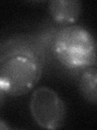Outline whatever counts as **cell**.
<instances>
[{"label": "cell", "instance_id": "1", "mask_svg": "<svg viewBox=\"0 0 97 130\" xmlns=\"http://www.w3.org/2000/svg\"><path fill=\"white\" fill-rule=\"evenodd\" d=\"M41 53L27 42H15L0 53V87L7 95L26 94L38 83L43 72Z\"/></svg>", "mask_w": 97, "mask_h": 130}, {"label": "cell", "instance_id": "2", "mask_svg": "<svg viewBox=\"0 0 97 130\" xmlns=\"http://www.w3.org/2000/svg\"><path fill=\"white\" fill-rule=\"evenodd\" d=\"M53 51L59 62L69 69H86L96 64L94 37L79 25H66L56 32Z\"/></svg>", "mask_w": 97, "mask_h": 130}, {"label": "cell", "instance_id": "3", "mask_svg": "<svg viewBox=\"0 0 97 130\" xmlns=\"http://www.w3.org/2000/svg\"><path fill=\"white\" fill-rule=\"evenodd\" d=\"M29 107L33 120L43 128H60L66 120V104L54 89L48 87H39L32 93Z\"/></svg>", "mask_w": 97, "mask_h": 130}, {"label": "cell", "instance_id": "4", "mask_svg": "<svg viewBox=\"0 0 97 130\" xmlns=\"http://www.w3.org/2000/svg\"><path fill=\"white\" fill-rule=\"evenodd\" d=\"M82 11V3L78 0H55L48 3V11L54 20L62 25L75 23Z\"/></svg>", "mask_w": 97, "mask_h": 130}, {"label": "cell", "instance_id": "5", "mask_svg": "<svg viewBox=\"0 0 97 130\" xmlns=\"http://www.w3.org/2000/svg\"><path fill=\"white\" fill-rule=\"evenodd\" d=\"M79 87L84 99L95 105L97 102V69L95 66L84 69L80 77Z\"/></svg>", "mask_w": 97, "mask_h": 130}, {"label": "cell", "instance_id": "6", "mask_svg": "<svg viewBox=\"0 0 97 130\" xmlns=\"http://www.w3.org/2000/svg\"><path fill=\"white\" fill-rule=\"evenodd\" d=\"M6 93L3 90V89L0 87V107H2L3 104L4 103V102H5V99H6Z\"/></svg>", "mask_w": 97, "mask_h": 130}, {"label": "cell", "instance_id": "7", "mask_svg": "<svg viewBox=\"0 0 97 130\" xmlns=\"http://www.w3.org/2000/svg\"><path fill=\"white\" fill-rule=\"evenodd\" d=\"M11 129V127L7 122H5L3 120H0V130H9Z\"/></svg>", "mask_w": 97, "mask_h": 130}]
</instances>
